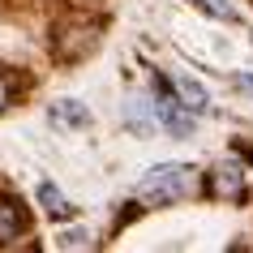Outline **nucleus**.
Returning <instances> with one entry per match:
<instances>
[{
    "label": "nucleus",
    "instance_id": "6",
    "mask_svg": "<svg viewBox=\"0 0 253 253\" xmlns=\"http://www.w3.org/2000/svg\"><path fill=\"white\" fill-rule=\"evenodd\" d=\"M125 125H129L137 137H150L155 129H159V112H155V103H146V99H129V107H125Z\"/></svg>",
    "mask_w": 253,
    "mask_h": 253
},
{
    "label": "nucleus",
    "instance_id": "3",
    "mask_svg": "<svg viewBox=\"0 0 253 253\" xmlns=\"http://www.w3.org/2000/svg\"><path fill=\"white\" fill-rule=\"evenodd\" d=\"M30 223H26V211L17 198H0V249H17L26 240Z\"/></svg>",
    "mask_w": 253,
    "mask_h": 253
},
{
    "label": "nucleus",
    "instance_id": "1",
    "mask_svg": "<svg viewBox=\"0 0 253 253\" xmlns=\"http://www.w3.org/2000/svg\"><path fill=\"white\" fill-rule=\"evenodd\" d=\"M193 193H198V172L189 163H155L133 189V198L142 206H172V202H185Z\"/></svg>",
    "mask_w": 253,
    "mask_h": 253
},
{
    "label": "nucleus",
    "instance_id": "12",
    "mask_svg": "<svg viewBox=\"0 0 253 253\" xmlns=\"http://www.w3.org/2000/svg\"><path fill=\"white\" fill-rule=\"evenodd\" d=\"M9 94H13V90H9V82L0 78V112H4V107H9Z\"/></svg>",
    "mask_w": 253,
    "mask_h": 253
},
{
    "label": "nucleus",
    "instance_id": "11",
    "mask_svg": "<svg viewBox=\"0 0 253 253\" xmlns=\"http://www.w3.org/2000/svg\"><path fill=\"white\" fill-rule=\"evenodd\" d=\"M236 86H240L245 94H253V73H240V78H236Z\"/></svg>",
    "mask_w": 253,
    "mask_h": 253
},
{
    "label": "nucleus",
    "instance_id": "9",
    "mask_svg": "<svg viewBox=\"0 0 253 253\" xmlns=\"http://www.w3.org/2000/svg\"><path fill=\"white\" fill-rule=\"evenodd\" d=\"M94 245V236H90V227L86 223H69V227H60V232H56V249H90Z\"/></svg>",
    "mask_w": 253,
    "mask_h": 253
},
{
    "label": "nucleus",
    "instance_id": "7",
    "mask_svg": "<svg viewBox=\"0 0 253 253\" xmlns=\"http://www.w3.org/2000/svg\"><path fill=\"white\" fill-rule=\"evenodd\" d=\"M52 125L56 129H90V112L78 99H60V103H52Z\"/></svg>",
    "mask_w": 253,
    "mask_h": 253
},
{
    "label": "nucleus",
    "instance_id": "5",
    "mask_svg": "<svg viewBox=\"0 0 253 253\" xmlns=\"http://www.w3.org/2000/svg\"><path fill=\"white\" fill-rule=\"evenodd\" d=\"M94 43H99V26H73L60 39V56L65 60H82L86 52H94Z\"/></svg>",
    "mask_w": 253,
    "mask_h": 253
},
{
    "label": "nucleus",
    "instance_id": "2",
    "mask_svg": "<svg viewBox=\"0 0 253 253\" xmlns=\"http://www.w3.org/2000/svg\"><path fill=\"white\" fill-rule=\"evenodd\" d=\"M249 185H253V168L240 159V155H223V159L206 172V193H211L214 202H245Z\"/></svg>",
    "mask_w": 253,
    "mask_h": 253
},
{
    "label": "nucleus",
    "instance_id": "8",
    "mask_svg": "<svg viewBox=\"0 0 253 253\" xmlns=\"http://www.w3.org/2000/svg\"><path fill=\"white\" fill-rule=\"evenodd\" d=\"M39 206H43V214H47V219H60V223H65V219H73V202H69L65 193L52 185V180H39Z\"/></svg>",
    "mask_w": 253,
    "mask_h": 253
},
{
    "label": "nucleus",
    "instance_id": "4",
    "mask_svg": "<svg viewBox=\"0 0 253 253\" xmlns=\"http://www.w3.org/2000/svg\"><path fill=\"white\" fill-rule=\"evenodd\" d=\"M172 90H176V99L193 112V116H202L206 107H211V94H206V86H202L198 78H189V73H176L172 78Z\"/></svg>",
    "mask_w": 253,
    "mask_h": 253
},
{
    "label": "nucleus",
    "instance_id": "10",
    "mask_svg": "<svg viewBox=\"0 0 253 253\" xmlns=\"http://www.w3.org/2000/svg\"><path fill=\"white\" fill-rule=\"evenodd\" d=\"M185 4H193L198 13L214 17V22H236V9H232L227 0H185Z\"/></svg>",
    "mask_w": 253,
    "mask_h": 253
}]
</instances>
